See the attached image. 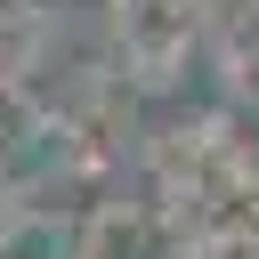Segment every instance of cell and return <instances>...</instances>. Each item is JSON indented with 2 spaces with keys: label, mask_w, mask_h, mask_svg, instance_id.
<instances>
[{
  "label": "cell",
  "mask_w": 259,
  "mask_h": 259,
  "mask_svg": "<svg viewBox=\"0 0 259 259\" xmlns=\"http://www.w3.org/2000/svg\"><path fill=\"white\" fill-rule=\"evenodd\" d=\"M202 40V0H113V49L130 73H170Z\"/></svg>",
  "instance_id": "obj_1"
},
{
  "label": "cell",
  "mask_w": 259,
  "mask_h": 259,
  "mask_svg": "<svg viewBox=\"0 0 259 259\" xmlns=\"http://www.w3.org/2000/svg\"><path fill=\"white\" fill-rule=\"evenodd\" d=\"M202 32L227 49V65L259 57V0H202Z\"/></svg>",
  "instance_id": "obj_2"
},
{
  "label": "cell",
  "mask_w": 259,
  "mask_h": 259,
  "mask_svg": "<svg viewBox=\"0 0 259 259\" xmlns=\"http://www.w3.org/2000/svg\"><path fill=\"white\" fill-rule=\"evenodd\" d=\"M81 259H146V219L138 210H105L89 227V251Z\"/></svg>",
  "instance_id": "obj_3"
}]
</instances>
